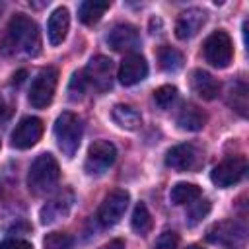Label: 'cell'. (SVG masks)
<instances>
[{"label": "cell", "mask_w": 249, "mask_h": 249, "mask_svg": "<svg viewBox=\"0 0 249 249\" xmlns=\"http://www.w3.org/2000/svg\"><path fill=\"white\" fill-rule=\"evenodd\" d=\"M72 202H74V193L70 189H62L58 191L51 200H47V204L41 208L39 212V218H41V224L49 226V224H54L58 222L60 218H64L70 208H72Z\"/></svg>", "instance_id": "obj_11"}, {"label": "cell", "mask_w": 249, "mask_h": 249, "mask_svg": "<svg viewBox=\"0 0 249 249\" xmlns=\"http://www.w3.org/2000/svg\"><path fill=\"white\" fill-rule=\"evenodd\" d=\"M6 56H37L41 53V33L37 23L25 14H16L0 41Z\"/></svg>", "instance_id": "obj_1"}, {"label": "cell", "mask_w": 249, "mask_h": 249, "mask_svg": "<svg viewBox=\"0 0 249 249\" xmlns=\"http://www.w3.org/2000/svg\"><path fill=\"white\" fill-rule=\"evenodd\" d=\"M200 196H202V191H200V187H196L195 183H177V185H173V189H171V193H169L171 202L177 204V206L191 204V202H195V200L200 198Z\"/></svg>", "instance_id": "obj_21"}, {"label": "cell", "mask_w": 249, "mask_h": 249, "mask_svg": "<svg viewBox=\"0 0 249 249\" xmlns=\"http://www.w3.org/2000/svg\"><path fill=\"white\" fill-rule=\"evenodd\" d=\"M0 12H2V4H0Z\"/></svg>", "instance_id": "obj_34"}, {"label": "cell", "mask_w": 249, "mask_h": 249, "mask_svg": "<svg viewBox=\"0 0 249 249\" xmlns=\"http://www.w3.org/2000/svg\"><path fill=\"white\" fill-rule=\"evenodd\" d=\"M109 10V2H95V0H88L82 2L78 6V18L82 23L86 25H93L101 19V16Z\"/></svg>", "instance_id": "obj_22"}, {"label": "cell", "mask_w": 249, "mask_h": 249, "mask_svg": "<svg viewBox=\"0 0 249 249\" xmlns=\"http://www.w3.org/2000/svg\"><path fill=\"white\" fill-rule=\"evenodd\" d=\"M126 208H128V193L124 189H115L103 198L97 210V220L101 226L111 228L124 216Z\"/></svg>", "instance_id": "obj_8"}, {"label": "cell", "mask_w": 249, "mask_h": 249, "mask_svg": "<svg viewBox=\"0 0 249 249\" xmlns=\"http://www.w3.org/2000/svg\"><path fill=\"white\" fill-rule=\"evenodd\" d=\"M177 245H179L177 233H175V231H163V233L156 239V243H154L152 249H177Z\"/></svg>", "instance_id": "obj_30"}, {"label": "cell", "mask_w": 249, "mask_h": 249, "mask_svg": "<svg viewBox=\"0 0 249 249\" xmlns=\"http://www.w3.org/2000/svg\"><path fill=\"white\" fill-rule=\"evenodd\" d=\"M68 27H70V14L64 6L56 8L51 16H49V21H47V37H49V43L51 45H60L64 39H66V33H68Z\"/></svg>", "instance_id": "obj_17"}, {"label": "cell", "mask_w": 249, "mask_h": 249, "mask_svg": "<svg viewBox=\"0 0 249 249\" xmlns=\"http://www.w3.org/2000/svg\"><path fill=\"white\" fill-rule=\"evenodd\" d=\"M56 82H58V72L53 66L41 68L37 72V76L31 82L29 88V103L35 109H43L53 101L54 89H56Z\"/></svg>", "instance_id": "obj_5"}, {"label": "cell", "mask_w": 249, "mask_h": 249, "mask_svg": "<svg viewBox=\"0 0 249 249\" xmlns=\"http://www.w3.org/2000/svg\"><path fill=\"white\" fill-rule=\"evenodd\" d=\"M189 206H191V208H189V214H187V224H189V226L198 224V222L210 212V202H208L206 198H196V200L191 202Z\"/></svg>", "instance_id": "obj_27"}, {"label": "cell", "mask_w": 249, "mask_h": 249, "mask_svg": "<svg viewBox=\"0 0 249 249\" xmlns=\"http://www.w3.org/2000/svg\"><path fill=\"white\" fill-rule=\"evenodd\" d=\"M84 80L93 89L107 91L113 86V60L103 54L93 56L84 70Z\"/></svg>", "instance_id": "obj_9"}, {"label": "cell", "mask_w": 249, "mask_h": 249, "mask_svg": "<svg viewBox=\"0 0 249 249\" xmlns=\"http://www.w3.org/2000/svg\"><path fill=\"white\" fill-rule=\"evenodd\" d=\"M200 163V152L193 144H177L165 156V165L175 171H191Z\"/></svg>", "instance_id": "obj_12"}, {"label": "cell", "mask_w": 249, "mask_h": 249, "mask_svg": "<svg viewBox=\"0 0 249 249\" xmlns=\"http://www.w3.org/2000/svg\"><path fill=\"white\" fill-rule=\"evenodd\" d=\"M130 226L136 233L140 235H146L150 230H152V216H150V210L144 202H138L134 206V212H132V220H130Z\"/></svg>", "instance_id": "obj_24"}, {"label": "cell", "mask_w": 249, "mask_h": 249, "mask_svg": "<svg viewBox=\"0 0 249 249\" xmlns=\"http://www.w3.org/2000/svg\"><path fill=\"white\" fill-rule=\"evenodd\" d=\"M247 171V161L245 158L241 156H231V158H226L224 161H220L212 173H210V181L220 187V189H226V187H231L235 183H239L243 179Z\"/></svg>", "instance_id": "obj_7"}, {"label": "cell", "mask_w": 249, "mask_h": 249, "mask_svg": "<svg viewBox=\"0 0 249 249\" xmlns=\"http://www.w3.org/2000/svg\"><path fill=\"white\" fill-rule=\"evenodd\" d=\"M187 249H200V247H196V245H191V247H187Z\"/></svg>", "instance_id": "obj_33"}, {"label": "cell", "mask_w": 249, "mask_h": 249, "mask_svg": "<svg viewBox=\"0 0 249 249\" xmlns=\"http://www.w3.org/2000/svg\"><path fill=\"white\" fill-rule=\"evenodd\" d=\"M45 249H72V237L60 231H53L45 237Z\"/></svg>", "instance_id": "obj_28"}, {"label": "cell", "mask_w": 249, "mask_h": 249, "mask_svg": "<svg viewBox=\"0 0 249 249\" xmlns=\"http://www.w3.org/2000/svg\"><path fill=\"white\" fill-rule=\"evenodd\" d=\"M206 23V12L202 8H189L185 10L179 18H177V23H175V35L181 39V41H187L191 37H195L200 27Z\"/></svg>", "instance_id": "obj_15"}, {"label": "cell", "mask_w": 249, "mask_h": 249, "mask_svg": "<svg viewBox=\"0 0 249 249\" xmlns=\"http://www.w3.org/2000/svg\"><path fill=\"white\" fill-rule=\"evenodd\" d=\"M204 60L214 68H226L233 58V45L226 31L218 29L210 33L202 45Z\"/></svg>", "instance_id": "obj_4"}, {"label": "cell", "mask_w": 249, "mask_h": 249, "mask_svg": "<svg viewBox=\"0 0 249 249\" xmlns=\"http://www.w3.org/2000/svg\"><path fill=\"white\" fill-rule=\"evenodd\" d=\"M0 249H33V245L25 239H6L0 243Z\"/></svg>", "instance_id": "obj_31"}, {"label": "cell", "mask_w": 249, "mask_h": 249, "mask_svg": "<svg viewBox=\"0 0 249 249\" xmlns=\"http://www.w3.org/2000/svg\"><path fill=\"white\" fill-rule=\"evenodd\" d=\"M111 117H113V121H115L121 128H124V130H136V128L140 126V121H142V119H140V113H138L134 107L123 105V103H119V105L113 107Z\"/></svg>", "instance_id": "obj_20"}, {"label": "cell", "mask_w": 249, "mask_h": 249, "mask_svg": "<svg viewBox=\"0 0 249 249\" xmlns=\"http://www.w3.org/2000/svg\"><path fill=\"white\" fill-rule=\"evenodd\" d=\"M117 160V148L109 140H95L86 156V171L89 175H103Z\"/></svg>", "instance_id": "obj_6"}, {"label": "cell", "mask_w": 249, "mask_h": 249, "mask_svg": "<svg viewBox=\"0 0 249 249\" xmlns=\"http://www.w3.org/2000/svg\"><path fill=\"white\" fill-rule=\"evenodd\" d=\"M99 249H124V243H123L121 239H113V241L105 243V245H103V247H99Z\"/></svg>", "instance_id": "obj_32"}, {"label": "cell", "mask_w": 249, "mask_h": 249, "mask_svg": "<svg viewBox=\"0 0 249 249\" xmlns=\"http://www.w3.org/2000/svg\"><path fill=\"white\" fill-rule=\"evenodd\" d=\"M60 177V167L54 156L51 154H39L33 163L29 165L27 173V187L33 195H45L51 193Z\"/></svg>", "instance_id": "obj_2"}, {"label": "cell", "mask_w": 249, "mask_h": 249, "mask_svg": "<svg viewBox=\"0 0 249 249\" xmlns=\"http://www.w3.org/2000/svg\"><path fill=\"white\" fill-rule=\"evenodd\" d=\"M107 43L113 51H134L136 47H140V35L136 31L134 25H128V23H119L115 25L109 35H107Z\"/></svg>", "instance_id": "obj_16"}, {"label": "cell", "mask_w": 249, "mask_h": 249, "mask_svg": "<svg viewBox=\"0 0 249 249\" xmlns=\"http://www.w3.org/2000/svg\"><path fill=\"white\" fill-rule=\"evenodd\" d=\"M158 60L163 72H177L183 66V54L173 47H161L158 51Z\"/></svg>", "instance_id": "obj_23"}, {"label": "cell", "mask_w": 249, "mask_h": 249, "mask_svg": "<svg viewBox=\"0 0 249 249\" xmlns=\"http://www.w3.org/2000/svg\"><path fill=\"white\" fill-rule=\"evenodd\" d=\"M154 101L160 109H169L177 101V88L175 86H161L154 91Z\"/></svg>", "instance_id": "obj_26"}, {"label": "cell", "mask_w": 249, "mask_h": 249, "mask_svg": "<svg viewBox=\"0 0 249 249\" xmlns=\"http://www.w3.org/2000/svg\"><path fill=\"white\" fill-rule=\"evenodd\" d=\"M191 89H193L198 97L210 101V99H214V97L218 95L220 84H218L216 78H214L212 74H208L206 70H193V74H191Z\"/></svg>", "instance_id": "obj_18"}, {"label": "cell", "mask_w": 249, "mask_h": 249, "mask_svg": "<svg viewBox=\"0 0 249 249\" xmlns=\"http://www.w3.org/2000/svg\"><path fill=\"white\" fill-rule=\"evenodd\" d=\"M41 134H43V121L37 117H23L12 132V146L18 150H27L41 140Z\"/></svg>", "instance_id": "obj_10"}, {"label": "cell", "mask_w": 249, "mask_h": 249, "mask_svg": "<svg viewBox=\"0 0 249 249\" xmlns=\"http://www.w3.org/2000/svg\"><path fill=\"white\" fill-rule=\"evenodd\" d=\"M82 121L70 113V111H64L56 117V123H54V138H56V144L60 148V152L66 156V158H74L78 148H80V142H82Z\"/></svg>", "instance_id": "obj_3"}, {"label": "cell", "mask_w": 249, "mask_h": 249, "mask_svg": "<svg viewBox=\"0 0 249 249\" xmlns=\"http://www.w3.org/2000/svg\"><path fill=\"white\" fill-rule=\"evenodd\" d=\"M230 105L241 115L245 117L247 115V86L243 82H237L230 88V97H228Z\"/></svg>", "instance_id": "obj_25"}, {"label": "cell", "mask_w": 249, "mask_h": 249, "mask_svg": "<svg viewBox=\"0 0 249 249\" xmlns=\"http://www.w3.org/2000/svg\"><path fill=\"white\" fill-rule=\"evenodd\" d=\"M148 76V62L138 53H128L119 66V82L123 86H134Z\"/></svg>", "instance_id": "obj_13"}, {"label": "cell", "mask_w": 249, "mask_h": 249, "mask_svg": "<svg viewBox=\"0 0 249 249\" xmlns=\"http://www.w3.org/2000/svg\"><path fill=\"white\" fill-rule=\"evenodd\" d=\"M206 124V115L202 109H198L196 105H191L187 103L179 115H177V126L181 130H189V132H196V130H202Z\"/></svg>", "instance_id": "obj_19"}, {"label": "cell", "mask_w": 249, "mask_h": 249, "mask_svg": "<svg viewBox=\"0 0 249 249\" xmlns=\"http://www.w3.org/2000/svg\"><path fill=\"white\" fill-rule=\"evenodd\" d=\"M208 241L210 243H216V245H226V247H231V245H237L243 241L245 237V228L239 224V222H233V220H226V222H220L216 226H212L208 230Z\"/></svg>", "instance_id": "obj_14"}, {"label": "cell", "mask_w": 249, "mask_h": 249, "mask_svg": "<svg viewBox=\"0 0 249 249\" xmlns=\"http://www.w3.org/2000/svg\"><path fill=\"white\" fill-rule=\"evenodd\" d=\"M84 89H86L84 72H76V74L72 76V80H70V86H68V93H70L68 97H70L72 101H78V99H82Z\"/></svg>", "instance_id": "obj_29"}]
</instances>
